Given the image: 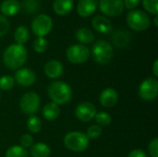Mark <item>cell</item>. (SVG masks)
<instances>
[{"label": "cell", "mask_w": 158, "mask_h": 157, "mask_svg": "<svg viewBox=\"0 0 158 157\" xmlns=\"http://www.w3.org/2000/svg\"><path fill=\"white\" fill-rule=\"evenodd\" d=\"M26 48L18 43L9 45L4 52L3 61L6 68L10 69H17L24 65L27 60Z\"/></svg>", "instance_id": "1"}, {"label": "cell", "mask_w": 158, "mask_h": 157, "mask_svg": "<svg viewBox=\"0 0 158 157\" xmlns=\"http://www.w3.org/2000/svg\"><path fill=\"white\" fill-rule=\"evenodd\" d=\"M47 93L52 102L56 105H65L72 98L71 87L61 81L52 82L48 87Z\"/></svg>", "instance_id": "2"}, {"label": "cell", "mask_w": 158, "mask_h": 157, "mask_svg": "<svg viewBox=\"0 0 158 157\" xmlns=\"http://www.w3.org/2000/svg\"><path fill=\"white\" fill-rule=\"evenodd\" d=\"M91 54L93 59L96 63L105 65L112 60L114 56V50L109 43L101 40L94 43Z\"/></svg>", "instance_id": "3"}, {"label": "cell", "mask_w": 158, "mask_h": 157, "mask_svg": "<svg viewBox=\"0 0 158 157\" xmlns=\"http://www.w3.org/2000/svg\"><path fill=\"white\" fill-rule=\"evenodd\" d=\"M65 146L72 152L81 153L84 152L89 146V139L86 134L80 131H71L64 137Z\"/></svg>", "instance_id": "4"}, {"label": "cell", "mask_w": 158, "mask_h": 157, "mask_svg": "<svg viewBox=\"0 0 158 157\" xmlns=\"http://www.w3.org/2000/svg\"><path fill=\"white\" fill-rule=\"evenodd\" d=\"M127 24L134 31H143L150 26V18L142 10L133 9L127 14Z\"/></svg>", "instance_id": "5"}, {"label": "cell", "mask_w": 158, "mask_h": 157, "mask_svg": "<svg viewBox=\"0 0 158 157\" xmlns=\"http://www.w3.org/2000/svg\"><path fill=\"white\" fill-rule=\"evenodd\" d=\"M31 27L32 32L37 37H44L51 31L53 28V20L50 16L40 14L32 19Z\"/></svg>", "instance_id": "6"}, {"label": "cell", "mask_w": 158, "mask_h": 157, "mask_svg": "<svg viewBox=\"0 0 158 157\" xmlns=\"http://www.w3.org/2000/svg\"><path fill=\"white\" fill-rule=\"evenodd\" d=\"M66 56L69 62L73 64H81L89 59L91 51L84 44H73L67 49Z\"/></svg>", "instance_id": "7"}, {"label": "cell", "mask_w": 158, "mask_h": 157, "mask_svg": "<svg viewBox=\"0 0 158 157\" xmlns=\"http://www.w3.org/2000/svg\"><path fill=\"white\" fill-rule=\"evenodd\" d=\"M19 106L24 114L32 116L39 110L40 107L39 95L33 92H29L23 94L19 102Z\"/></svg>", "instance_id": "8"}, {"label": "cell", "mask_w": 158, "mask_h": 157, "mask_svg": "<svg viewBox=\"0 0 158 157\" xmlns=\"http://www.w3.org/2000/svg\"><path fill=\"white\" fill-rule=\"evenodd\" d=\"M158 81L155 78L144 80L139 87V95L145 101H152L157 97Z\"/></svg>", "instance_id": "9"}, {"label": "cell", "mask_w": 158, "mask_h": 157, "mask_svg": "<svg viewBox=\"0 0 158 157\" xmlns=\"http://www.w3.org/2000/svg\"><path fill=\"white\" fill-rule=\"evenodd\" d=\"M99 7L103 14L108 17H118L124 10L122 0H100Z\"/></svg>", "instance_id": "10"}, {"label": "cell", "mask_w": 158, "mask_h": 157, "mask_svg": "<svg viewBox=\"0 0 158 157\" xmlns=\"http://www.w3.org/2000/svg\"><path fill=\"white\" fill-rule=\"evenodd\" d=\"M96 113V107L89 102H82L79 104L75 109V115L77 118L82 122L91 121L94 118Z\"/></svg>", "instance_id": "11"}, {"label": "cell", "mask_w": 158, "mask_h": 157, "mask_svg": "<svg viewBox=\"0 0 158 157\" xmlns=\"http://www.w3.org/2000/svg\"><path fill=\"white\" fill-rule=\"evenodd\" d=\"M14 80L21 86H31L35 82V73L29 68H19L15 73Z\"/></svg>", "instance_id": "12"}, {"label": "cell", "mask_w": 158, "mask_h": 157, "mask_svg": "<svg viewBox=\"0 0 158 157\" xmlns=\"http://www.w3.org/2000/svg\"><path fill=\"white\" fill-rule=\"evenodd\" d=\"M98 7L97 0H80L77 6V12L82 18L90 17Z\"/></svg>", "instance_id": "13"}, {"label": "cell", "mask_w": 158, "mask_h": 157, "mask_svg": "<svg viewBox=\"0 0 158 157\" xmlns=\"http://www.w3.org/2000/svg\"><path fill=\"white\" fill-rule=\"evenodd\" d=\"M92 25L95 31H97L98 32H100L102 34H108L113 30L111 21L108 19H106V17L101 16V15H97L93 18Z\"/></svg>", "instance_id": "14"}, {"label": "cell", "mask_w": 158, "mask_h": 157, "mask_svg": "<svg viewBox=\"0 0 158 157\" xmlns=\"http://www.w3.org/2000/svg\"><path fill=\"white\" fill-rule=\"evenodd\" d=\"M118 93L113 88H106L103 90L99 97L101 105L107 108L115 106L118 102Z\"/></svg>", "instance_id": "15"}, {"label": "cell", "mask_w": 158, "mask_h": 157, "mask_svg": "<svg viewBox=\"0 0 158 157\" xmlns=\"http://www.w3.org/2000/svg\"><path fill=\"white\" fill-rule=\"evenodd\" d=\"M64 71V67L57 60H50L44 66V73L50 79L59 78Z\"/></svg>", "instance_id": "16"}, {"label": "cell", "mask_w": 158, "mask_h": 157, "mask_svg": "<svg viewBox=\"0 0 158 157\" xmlns=\"http://www.w3.org/2000/svg\"><path fill=\"white\" fill-rule=\"evenodd\" d=\"M73 0H54L53 10L56 15L65 16L71 12L73 8Z\"/></svg>", "instance_id": "17"}, {"label": "cell", "mask_w": 158, "mask_h": 157, "mask_svg": "<svg viewBox=\"0 0 158 157\" xmlns=\"http://www.w3.org/2000/svg\"><path fill=\"white\" fill-rule=\"evenodd\" d=\"M20 10V3L18 0H5L0 5L3 16H15Z\"/></svg>", "instance_id": "18"}, {"label": "cell", "mask_w": 158, "mask_h": 157, "mask_svg": "<svg viewBox=\"0 0 158 157\" xmlns=\"http://www.w3.org/2000/svg\"><path fill=\"white\" fill-rule=\"evenodd\" d=\"M131 40V35L126 31H117L112 36V42L117 47H126Z\"/></svg>", "instance_id": "19"}, {"label": "cell", "mask_w": 158, "mask_h": 157, "mask_svg": "<svg viewBox=\"0 0 158 157\" xmlns=\"http://www.w3.org/2000/svg\"><path fill=\"white\" fill-rule=\"evenodd\" d=\"M60 115V108L58 105L51 102L47 103L43 108V116L48 121L56 120Z\"/></svg>", "instance_id": "20"}, {"label": "cell", "mask_w": 158, "mask_h": 157, "mask_svg": "<svg viewBox=\"0 0 158 157\" xmlns=\"http://www.w3.org/2000/svg\"><path fill=\"white\" fill-rule=\"evenodd\" d=\"M30 154L32 157H49L51 155V149L47 144L38 143L31 146Z\"/></svg>", "instance_id": "21"}, {"label": "cell", "mask_w": 158, "mask_h": 157, "mask_svg": "<svg viewBox=\"0 0 158 157\" xmlns=\"http://www.w3.org/2000/svg\"><path fill=\"white\" fill-rule=\"evenodd\" d=\"M76 39L81 43H92L94 40V33L87 28H81L76 31Z\"/></svg>", "instance_id": "22"}, {"label": "cell", "mask_w": 158, "mask_h": 157, "mask_svg": "<svg viewBox=\"0 0 158 157\" xmlns=\"http://www.w3.org/2000/svg\"><path fill=\"white\" fill-rule=\"evenodd\" d=\"M29 38H30V32L25 26L21 25L16 29V31L14 32V39L18 44L23 45L24 43H26L28 42Z\"/></svg>", "instance_id": "23"}, {"label": "cell", "mask_w": 158, "mask_h": 157, "mask_svg": "<svg viewBox=\"0 0 158 157\" xmlns=\"http://www.w3.org/2000/svg\"><path fill=\"white\" fill-rule=\"evenodd\" d=\"M27 129L31 133H38L42 129V121L36 116H31L27 120Z\"/></svg>", "instance_id": "24"}, {"label": "cell", "mask_w": 158, "mask_h": 157, "mask_svg": "<svg viewBox=\"0 0 158 157\" xmlns=\"http://www.w3.org/2000/svg\"><path fill=\"white\" fill-rule=\"evenodd\" d=\"M28 152L20 145H14L7 149L6 157H28Z\"/></svg>", "instance_id": "25"}, {"label": "cell", "mask_w": 158, "mask_h": 157, "mask_svg": "<svg viewBox=\"0 0 158 157\" xmlns=\"http://www.w3.org/2000/svg\"><path fill=\"white\" fill-rule=\"evenodd\" d=\"M32 46H33V49L35 52L39 53V54H42V53H44L46 50H47V47H48V43L46 41V39L44 37H37L33 43H32Z\"/></svg>", "instance_id": "26"}, {"label": "cell", "mask_w": 158, "mask_h": 157, "mask_svg": "<svg viewBox=\"0 0 158 157\" xmlns=\"http://www.w3.org/2000/svg\"><path fill=\"white\" fill-rule=\"evenodd\" d=\"M94 119L96 121V123L98 124V126H108L111 123V116L108 113L106 112H99L96 113Z\"/></svg>", "instance_id": "27"}, {"label": "cell", "mask_w": 158, "mask_h": 157, "mask_svg": "<svg viewBox=\"0 0 158 157\" xmlns=\"http://www.w3.org/2000/svg\"><path fill=\"white\" fill-rule=\"evenodd\" d=\"M143 6L146 11L155 16H157L158 0H143Z\"/></svg>", "instance_id": "28"}, {"label": "cell", "mask_w": 158, "mask_h": 157, "mask_svg": "<svg viewBox=\"0 0 158 157\" xmlns=\"http://www.w3.org/2000/svg\"><path fill=\"white\" fill-rule=\"evenodd\" d=\"M14 83H15V80L11 76L6 75L0 78V89L3 91L10 90L11 88H13Z\"/></svg>", "instance_id": "29"}, {"label": "cell", "mask_w": 158, "mask_h": 157, "mask_svg": "<svg viewBox=\"0 0 158 157\" xmlns=\"http://www.w3.org/2000/svg\"><path fill=\"white\" fill-rule=\"evenodd\" d=\"M102 134V128L98 125L91 126L86 132V136L89 140H95L99 138Z\"/></svg>", "instance_id": "30"}, {"label": "cell", "mask_w": 158, "mask_h": 157, "mask_svg": "<svg viewBox=\"0 0 158 157\" xmlns=\"http://www.w3.org/2000/svg\"><path fill=\"white\" fill-rule=\"evenodd\" d=\"M9 22L7 20V19L0 14V37L4 36L7 33L8 30H9Z\"/></svg>", "instance_id": "31"}, {"label": "cell", "mask_w": 158, "mask_h": 157, "mask_svg": "<svg viewBox=\"0 0 158 157\" xmlns=\"http://www.w3.org/2000/svg\"><path fill=\"white\" fill-rule=\"evenodd\" d=\"M38 8V0H24V9L29 13H34Z\"/></svg>", "instance_id": "32"}, {"label": "cell", "mask_w": 158, "mask_h": 157, "mask_svg": "<svg viewBox=\"0 0 158 157\" xmlns=\"http://www.w3.org/2000/svg\"><path fill=\"white\" fill-rule=\"evenodd\" d=\"M33 144V138L31 134H24L20 138V146L23 148H30Z\"/></svg>", "instance_id": "33"}, {"label": "cell", "mask_w": 158, "mask_h": 157, "mask_svg": "<svg viewBox=\"0 0 158 157\" xmlns=\"http://www.w3.org/2000/svg\"><path fill=\"white\" fill-rule=\"evenodd\" d=\"M149 154L151 157H158V139L155 138L151 141L148 146Z\"/></svg>", "instance_id": "34"}, {"label": "cell", "mask_w": 158, "mask_h": 157, "mask_svg": "<svg viewBox=\"0 0 158 157\" xmlns=\"http://www.w3.org/2000/svg\"><path fill=\"white\" fill-rule=\"evenodd\" d=\"M140 1L141 0H124L123 4H124V6H126L128 9L133 10L140 4Z\"/></svg>", "instance_id": "35"}, {"label": "cell", "mask_w": 158, "mask_h": 157, "mask_svg": "<svg viewBox=\"0 0 158 157\" xmlns=\"http://www.w3.org/2000/svg\"><path fill=\"white\" fill-rule=\"evenodd\" d=\"M128 157H148L147 155L141 149H134L132 150Z\"/></svg>", "instance_id": "36"}, {"label": "cell", "mask_w": 158, "mask_h": 157, "mask_svg": "<svg viewBox=\"0 0 158 157\" xmlns=\"http://www.w3.org/2000/svg\"><path fill=\"white\" fill-rule=\"evenodd\" d=\"M153 72H154V75L156 77L158 76V60L156 59L154 63V66H153Z\"/></svg>", "instance_id": "37"}, {"label": "cell", "mask_w": 158, "mask_h": 157, "mask_svg": "<svg viewBox=\"0 0 158 157\" xmlns=\"http://www.w3.org/2000/svg\"><path fill=\"white\" fill-rule=\"evenodd\" d=\"M157 19H158L157 16H156V17H155V19H154V20H155V25H156V27H157V26H158Z\"/></svg>", "instance_id": "38"}]
</instances>
